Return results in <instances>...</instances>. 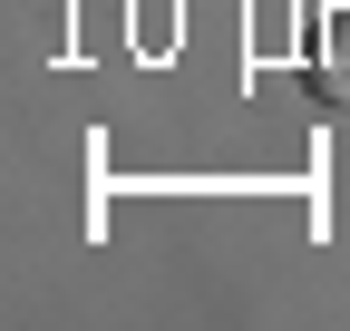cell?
Segmentation results:
<instances>
[{
	"label": "cell",
	"instance_id": "cell-1",
	"mask_svg": "<svg viewBox=\"0 0 350 331\" xmlns=\"http://www.w3.org/2000/svg\"><path fill=\"white\" fill-rule=\"evenodd\" d=\"M312 98H331V107H350V20H331V49L312 59Z\"/></svg>",
	"mask_w": 350,
	"mask_h": 331
}]
</instances>
